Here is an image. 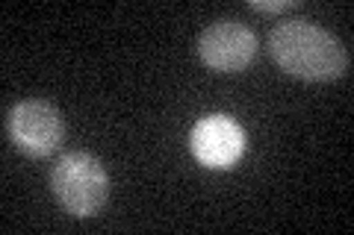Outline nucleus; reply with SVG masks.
Masks as SVG:
<instances>
[{"mask_svg":"<svg viewBox=\"0 0 354 235\" xmlns=\"http://www.w3.org/2000/svg\"><path fill=\"white\" fill-rule=\"evenodd\" d=\"M269 53L286 74L301 80H337L348 71V50L334 32L307 18H283L269 32Z\"/></svg>","mask_w":354,"mask_h":235,"instance_id":"nucleus-1","label":"nucleus"},{"mask_svg":"<svg viewBox=\"0 0 354 235\" xmlns=\"http://www.w3.org/2000/svg\"><path fill=\"white\" fill-rule=\"evenodd\" d=\"M50 185L62 209L77 218L95 215L106 203V194H109V176L104 171V165L92 153H83V150H71L59 156V162L53 165V174H50Z\"/></svg>","mask_w":354,"mask_h":235,"instance_id":"nucleus-2","label":"nucleus"},{"mask_svg":"<svg viewBox=\"0 0 354 235\" xmlns=\"http://www.w3.org/2000/svg\"><path fill=\"white\" fill-rule=\"evenodd\" d=\"M6 130L21 153L32 156V159H44V156L59 150L65 136V121L62 112L50 100L30 97L9 109Z\"/></svg>","mask_w":354,"mask_h":235,"instance_id":"nucleus-3","label":"nucleus"},{"mask_svg":"<svg viewBox=\"0 0 354 235\" xmlns=\"http://www.w3.org/2000/svg\"><path fill=\"white\" fill-rule=\"evenodd\" d=\"M257 53V36L236 18H218L198 36V56L216 71H242Z\"/></svg>","mask_w":354,"mask_h":235,"instance_id":"nucleus-4","label":"nucleus"},{"mask_svg":"<svg viewBox=\"0 0 354 235\" xmlns=\"http://www.w3.org/2000/svg\"><path fill=\"white\" fill-rule=\"evenodd\" d=\"M192 153L195 159L207 167H230L242 150H245V136L242 127L227 115H207L192 127Z\"/></svg>","mask_w":354,"mask_h":235,"instance_id":"nucleus-5","label":"nucleus"},{"mask_svg":"<svg viewBox=\"0 0 354 235\" xmlns=\"http://www.w3.org/2000/svg\"><path fill=\"white\" fill-rule=\"evenodd\" d=\"M298 0H272V3H263V0H251V9H257V12H286V9H292Z\"/></svg>","mask_w":354,"mask_h":235,"instance_id":"nucleus-6","label":"nucleus"}]
</instances>
